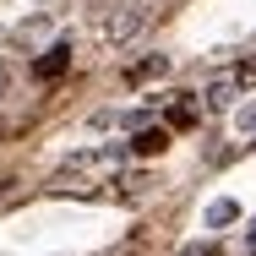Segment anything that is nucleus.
Segmentation results:
<instances>
[{
  "mask_svg": "<svg viewBox=\"0 0 256 256\" xmlns=\"http://www.w3.org/2000/svg\"><path fill=\"white\" fill-rule=\"evenodd\" d=\"M142 22H148V0H126V6H114V16L104 22V33H109V38L120 44V38H131V33H136Z\"/></svg>",
  "mask_w": 256,
  "mask_h": 256,
  "instance_id": "f257e3e1",
  "label": "nucleus"
},
{
  "mask_svg": "<svg viewBox=\"0 0 256 256\" xmlns=\"http://www.w3.org/2000/svg\"><path fill=\"white\" fill-rule=\"evenodd\" d=\"M251 76V66L240 71V76H212L207 82V109H234V98H240V82Z\"/></svg>",
  "mask_w": 256,
  "mask_h": 256,
  "instance_id": "f03ea898",
  "label": "nucleus"
},
{
  "mask_svg": "<svg viewBox=\"0 0 256 256\" xmlns=\"http://www.w3.org/2000/svg\"><path fill=\"white\" fill-rule=\"evenodd\" d=\"M234 218H240L234 202H212V207H207V224H212V229H224V224H234Z\"/></svg>",
  "mask_w": 256,
  "mask_h": 256,
  "instance_id": "7ed1b4c3",
  "label": "nucleus"
},
{
  "mask_svg": "<svg viewBox=\"0 0 256 256\" xmlns=\"http://www.w3.org/2000/svg\"><path fill=\"white\" fill-rule=\"evenodd\" d=\"M66 54H71L66 44H54V50H50V60H38V76H54V71H66Z\"/></svg>",
  "mask_w": 256,
  "mask_h": 256,
  "instance_id": "20e7f679",
  "label": "nucleus"
},
{
  "mask_svg": "<svg viewBox=\"0 0 256 256\" xmlns=\"http://www.w3.org/2000/svg\"><path fill=\"white\" fill-rule=\"evenodd\" d=\"M164 148H169L164 131H142V136H136V153H164Z\"/></svg>",
  "mask_w": 256,
  "mask_h": 256,
  "instance_id": "39448f33",
  "label": "nucleus"
},
{
  "mask_svg": "<svg viewBox=\"0 0 256 256\" xmlns=\"http://www.w3.org/2000/svg\"><path fill=\"white\" fill-rule=\"evenodd\" d=\"M240 131H256V104H246V109H240Z\"/></svg>",
  "mask_w": 256,
  "mask_h": 256,
  "instance_id": "423d86ee",
  "label": "nucleus"
},
{
  "mask_svg": "<svg viewBox=\"0 0 256 256\" xmlns=\"http://www.w3.org/2000/svg\"><path fill=\"white\" fill-rule=\"evenodd\" d=\"M186 256H218V251H202V246H191V251H186Z\"/></svg>",
  "mask_w": 256,
  "mask_h": 256,
  "instance_id": "0eeeda50",
  "label": "nucleus"
},
{
  "mask_svg": "<svg viewBox=\"0 0 256 256\" xmlns=\"http://www.w3.org/2000/svg\"><path fill=\"white\" fill-rule=\"evenodd\" d=\"M0 88H6V66H0Z\"/></svg>",
  "mask_w": 256,
  "mask_h": 256,
  "instance_id": "6e6552de",
  "label": "nucleus"
},
{
  "mask_svg": "<svg viewBox=\"0 0 256 256\" xmlns=\"http://www.w3.org/2000/svg\"><path fill=\"white\" fill-rule=\"evenodd\" d=\"M251 256H256V240H251Z\"/></svg>",
  "mask_w": 256,
  "mask_h": 256,
  "instance_id": "1a4fd4ad",
  "label": "nucleus"
}]
</instances>
